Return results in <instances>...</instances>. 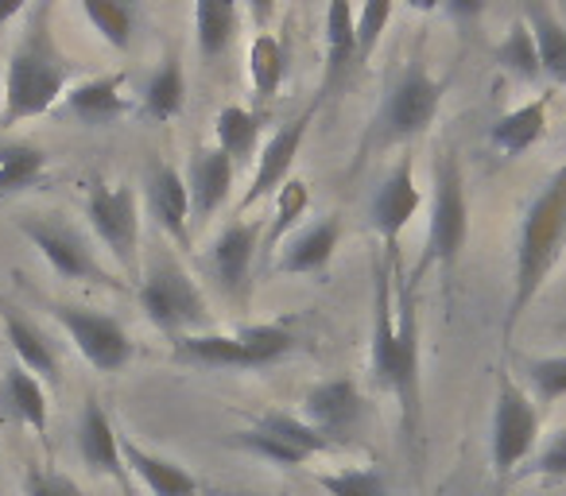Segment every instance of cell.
<instances>
[{
  "label": "cell",
  "instance_id": "obj_1",
  "mask_svg": "<svg viewBox=\"0 0 566 496\" xmlns=\"http://www.w3.org/2000/svg\"><path fill=\"white\" fill-rule=\"evenodd\" d=\"M373 388L396 395L400 403V431L408 442L419 439L423 415V388H419V310L408 268L373 261V341H369Z\"/></svg>",
  "mask_w": 566,
  "mask_h": 496
},
{
  "label": "cell",
  "instance_id": "obj_2",
  "mask_svg": "<svg viewBox=\"0 0 566 496\" xmlns=\"http://www.w3.org/2000/svg\"><path fill=\"white\" fill-rule=\"evenodd\" d=\"M566 256V159L551 171L539 194L527 202L516 229V268H512V299L504 310L501 341H512L520 318L532 310L551 272Z\"/></svg>",
  "mask_w": 566,
  "mask_h": 496
},
{
  "label": "cell",
  "instance_id": "obj_3",
  "mask_svg": "<svg viewBox=\"0 0 566 496\" xmlns=\"http://www.w3.org/2000/svg\"><path fill=\"white\" fill-rule=\"evenodd\" d=\"M71 78L74 63L55 43V32H51V0H40L28 28L20 32L17 48H12L9 66H4V113H0V125L12 128L51 113L66 97Z\"/></svg>",
  "mask_w": 566,
  "mask_h": 496
},
{
  "label": "cell",
  "instance_id": "obj_4",
  "mask_svg": "<svg viewBox=\"0 0 566 496\" xmlns=\"http://www.w3.org/2000/svg\"><path fill=\"white\" fill-rule=\"evenodd\" d=\"M450 82L431 78L423 59H408V63L396 71V78L388 82L385 102L373 113L369 128L361 136V148H357V163H365L369 156H380L388 148H400L411 144L434 125L442 109V97H447Z\"/></svg>",
  "mask_w": 566,
  "mask_h": 496
},
{
  "label": "cell",
  "instance_id": "obj_5",
  "mask_svg": "<svg viewBox=\"0 0 566 496\" xmlns=\"http://www.w3.org/2000/svg\"><path fill=\"white\" fill-rule=\"evenodd\" d=\"M465 241H470V202H465V179L462 163H458L454 151H442L431 167V210H427V244L423 256H419L416 272H411L408 284L419 292L423 276L431 268H439L442 276H454L458 261L465 253Z\"/></svg>",
  "mask_w": 566,
  "mask_h": 496
},
{
  "label": "cell",
  "instance_id": "obj_6",
  "mask_svg": "<svg viewBox=\"0 0 566 496\" xmlns=\"http://www.w3.org/2000/svg\"><path fill=\"white\" fill-rule=\"evenodd\" d=\"M136 299H140L144 318L171 341L182 334H206L213 326L202 287L190 279V272L171 253L151 256L148 268L140 272V284H136Z\"/></svg>",
  "mask_w": 566,
  "mask_h": 496
},
{
  "label": "cell",
  "instance_id": "obj_7",
  "mask_svg": "<svg viewBox=\"0 0 566 496\" xmlns=\"http://www.w3.org/2000/svg\"><path fill=\"white\" fill-rule=\"evenodd\" d=\"M20 233L40 249V256L51 264L59 279H74V284H97L105 292H120V279L97 261L94 244L86 241L74 221H66L63 213H24L17 221Z\"/></svg>",
  "mask_w": 566,
  "mask_h": 496
},
{
  "label": "cell",
  "instance_id": "obj_8",
  "mask_svg": "<svg viewBox=\"0 0 566 496\" xmlns=\"http://www.w3.org/2000/svg\"><path fill=\"white\" fill-rule=\"evenodd\" d=\"M539 446V408L532 403V395L504 372L496 384V403H493V431H489V457H493L496 477H509L520 465L532 457V450Z\"/></svg>",
  "mask_w": 566,
  "mask_h": 496
},
{
  "label": "cell",
  "instance_id": "obj_9",
  "mask_svg": "<svg viewBox=\"0 0 566 496\" xmlns=\"http://www.w3.org/2000/svg\"><path fill=\"white\" fill-rule=\"evenodd\" d=\"M86 218L97 241L125 272H140V202L125 182H94L86 194Z\"/></svg>",
  "mask_w": 566,
  "mask_h": 496
},
{
  "label": "cell",
  "instance_id": "obj_10",
  "mask_svg": "<svg viewBox=\"0 0 566 496\" xmlns=\"http://www.w3.org/2000/svg\"><path fill=\"white\" fill-rule=\"evenodd\" d=\"M51 315L71 334V341L78 346V353L86 357L90 369L120 372L133 361V338H128L120 318L105 315V310H94V307H78V303H55Z\"/></svg>",
  "mask_w": 566,
  "mask_h": 496
},
{
  "label": "cell",
  "instance_id": "obj_11",
  "mask_svg": "<svg viewBox=\"0 0 566 496\" xmlns=\"http://www.w3.org/2000/svg\"><path fill=\"white\" fill-rule=\"evenodd\" d=\"M318 105H323V94H318L315 102L300 113V117H292L287 125H280L264 144H260L256 171H252L249 190H244V198H241V218H244V210H252L256 202H264L268 194H275L283 182L292 179V167H295V159H300V148H303V140H307L311 125H315V117H318Z\"/></svg>",
  "mask_w": 566,
  "mask_h": 496
},
{
  "label": "cell",
  "instance_id": "obj_12",
  "mask_svg": "<svg viewBox=\"0 0 566 496\" xmlns=\"http://www.w3.org/2000/svg\"><path fill=\"white\" fill-rule=\"evenodd\" d=\"M264 244V221H249L237 213L218 236H213L210 253H206V268L213 272L221 295L233 303H244L252 292V264Z\"/></svg>",
  "mask_w": 566,
  "mask_h": 496
},
{
  "label": "cell",
  "instance_id": "obj_13",
  "mask_svg": "<svg viewBox=\"0 0 566 496\" xmlns=\"http://www.w3.org/2000/svg\"><path fill=\"white\" fill-rule=\"evenodd\" d=\"M419 205H423V190L416 187V159L400 156L392 163V171L385 175V182L377 187L369 205V218L377 236L385 241V261L400 264V236L403 229L416 221Z\"/></svg>",
  "mask_w": 566,
  "mask_h": 496
},
{
  "label": "cell",
  "instance_id": "obj_14",
  "mask_svg": "<svg viewBox=\"0 0 566 496\" xmlns=\"http://www.w3.org/2000/svg\"><path fill=\"white\" fill-rule=\"evenodd\" d=\"M365 411H369V403H365L361 388L349 377L318 380V384L307 388V395H303V419H307L331 446L334 442H346L349 434H357Z\"/></svg>",
  "mask_w": 566,
  "mask_h": 496
},
{
  "label": "cell",
  "instance_id": "obj_15",
  "mask_svg": "<svg viewBox=\"0 0 566 496\" xmlns=\"http://www.w3.org/2000/svg\"><path fill=\"white\" fill-rule=\"evenodd\" d=\"M144 202H148L156 225L171 236L179 249H190V190L187 175H179L171 163H151L144 175Z\"/></svg>",
  "mask_w": 566,
  "mask_h": 496
},
{
  "label": "cell",
  "instance_id": "obj_16",
  "mask_svg": "<svg viewBox=\"0 0 566 496\" xmlns=\"http://www.w3.org/2000/svg\"><path fill=\"white\" fill-rule=\"evenodd\" d=\"M128 74L113 71V74H97V78L74 82L66 89V113H71L78 125L86 128H109L117 120H125L133 113L128 105Z\"/></svg>",
  "mask_w": 566,
  "mask_h": 496
},
{
  "label": "cell",
  "instance_id": "obj_17",
  "mask_svg": "<svg viewBox=\"0 0 566 496\" xmlns=\"http://www.w3.org/2000/svg\"><path fill=\"white\" fill-rule=\"evenodd\" d=\"M338 244H342V218L338 213H326V218L307 221V225L295 229L292 241L283 244L275 268L283 276H323L331 268L334 253H338Z\"/></svg>",
  "mask_w": 566,
  "mask_h": 496
},
{
  "label": "cell",
  "instance_id": "obj_18",
  "mask_svg": "<svg viewBox=\"0 0 566 496\" xmlns=\"http://www.w3.org/2000/svg\"><path fill=\"white\" fill-rule=\"evenodd\" d=\"M233 179H237V163L218 144H213V148H198L195 156H190L187 190H190V213H195L198 225H206V221L229 202Z\"/></svg>",
  "mask_w": 566,
  "mask_h": 496
},
{
  "label": "cell",
  "instance_id": "obj_19",
  "mask_svg": "<svg viewBox=\"0 0 566 496\" xmlns=\"http://www.w3.org/2000/svg\"><path fill=\"white\" fill-rule=\"evenodd\" d=\"M78 454H82V462H86L90 469L113 477L117 485H125L128 496H133V488H128L125 457H120V434L113 431L109 411H105L94 395L82 403V415H78Z\"/></svg>",
  "mask_w": 566,
  "mask_h": 496
},
{
  "label": "cell",
  "instance_id": "obj_20",
  "mask_svg": "<svg viewBox=\"0 0 566 496\" xmlns=\"http://www.w3.org/2000/svg\"><path fill=\"white\" fill-rule=\"evenodd\" d=\"M357 59V12L354 0H326V74H323V97L346 86Z\"/></svg>",
  "mask_w": 566,
  "mask_h": 496
},
{
  "label": "cell",
  "instance_id": "obj_21",
  "mask_svg": "<svg viewBox=\"0 0 566 496\" xmlns=\"http://www.w3.org/2000/svg\"><path fill=\"white\" fill-rule=\"evenodd\" d=\"M547 109H551V94H539V97H532V102L516 105L512 113L493 120L489 144H493L496 151H504L509 159L524 156L527 148H535V144L547 136Z\"/></svg>",
  "mask_w": 566,
  "mask_h": 496
},
{
  "label": "cell",
  "instance_id": "obj_22",
  "mask_svg": "<svg viewBox=\"0 0 566 496\" xmlns=\"http://www.w3.org/2000/svg\"><path fill=\"white\" fill-rule=\"evenodd\" d=\"M120 457H125L128 469L144 481V488H148L151 496H198V481L190 477L182 465L151 454L140 442L125 439V434H120Z\"/></svg>",
  "mask_w": 566,
  "mask_h": 496
},
{
  "label": "cell",
  "instance_id": "obj_23",
  "mask_svg": "<svg viewBox=\"0 0 566 496\" xmlns=\"http://www.w3.org/2000/svg\"><path fill=\"white\" fill-rule=\"evenodd\" d=\"M520 20H524L527 32H532L543 74H547L551 82H558V86H566V24L551 12L547 0H524Z\"/></svg>",
  "mask_w": 566,
  "mask_h": 496
},
{
  "label": "cell",
  "instance_id": "obj_24",
  "mask_svg": "<svg viewBox=\"0 0 566 496\" xmlns=\"http://www.w3.org/2000/svg\"><path fill=\"white\" fill-rule=\"evenodd\" d=\"M241 28V0H195V43L206 63L221 59Z\"/></svg>",
  "mask_w": 566,
  "mask_h": 496
},
{
  "label": "cell",
  "instance_id": "obj_25",
  "mask_svg": "<svg viewBox=\"0 0 566 496\" xmlns=\"http://www.w3.org/2000/svg\"><path fill=\"white\" fill-rule=\"evenodd\" d=\"M171 357L195 369H249V357L237 334H182L171 341Z\"/></svg>",
  "mask_w": 566,
  "mask_h": 496
},
{
  "label": "cell",
  "instance_id": "obj_26",
  "mask_svg": "<svg viewBox=\"0 0 566 496\" xmlns=\"http://www.w3.org/2000/svg\"><path fill=\"white\" fill-rule=\"evenodd\" d=\"M0 315H4V338H9L12 353H17V365H24L28 372H35L40 380L55 384L59 357H55V349H51V341L43 338V334L35 330V323H28L17 307H4Z\"/></svg>",
  "mask_w": 566,
  "mask_h": 496
},
{
  "label": "cell",
  "instance_id": "obj_27",
  "mask_svg": "<svg viewBox=\"0 0 566 496\" xmlns=\"http://www.w3.org/2000/svg\"><path fill=\"white\" fill-rule=\"evenodd\" d=\"M182 105H187V71H182L179 55H167L164 63L151 71L148 86H144L140 94V113L148 120H171L182 113Z\"/></svg>",
  "mask_w": 566,
  "mask_h": 496
},
{
  "label": "cell",
  "instance_id": "obj_28",
  "mask_svg": "<svg viewBox=\"0 0 566 496\" xmlns=\"http://www.w3.org/2000/svg\"><path fill=\"white\" fill-rule=\"evenodd\" d=\"M260 128H264V117L244 105H226V109L213 117V136H218V148L233 159L237 167L252 163L260 156Z\"/></svg>",
  "mask_w": 566,
  "mask_h": 496
},
{
  "label": "cell",
  "instance_id": "obj_29",
  "mask_svg": "<svg viewBox=\"0 0 566 496\" xmlns=\"http://www.w3.org/2000/svg\"><path fill=\"white\" fill-rule=\"evenodd\" d=\"M287 78V48L275 32H256L249 48V86L260 102H272Z\"/></svg>",
  "mask_w": 566,
  "mask_h": 496
},
{
  "label": "cell",
  "instance_id": "obj_30",
  "mask_svg": "<svg viewBox=\"0 0 566 496\" xmlns=\"http://www.w3.org/2000/svg\"><path fill=\"white\" fill-rule=\"evenodd\" d=\"M4 395H9L12 415L20 419L24 426H32L35 434L48 431V392H43V380L35 372H28L24 365L12 361L4 369Z\"/></svg>",
  "mask_w": 566,
  "mask_h": 496
},
{
  "label": "cell",
  "instance_id": "obj_31",
  "mask_svg": "<svg viewBox=\"0 0 566 496\" xmlns=\"http://www.w3.org/2000/svg\"><path fill=\"white\" fill-rule=\"evenodd\" d=\"M48 175V156L35 144H4L0 148V198L24 194Z\"/></svg>",
  "mask_w": 566,
  "mask_h": 496
},
{
  "label": "cell",
  "instance_id": "obj_32",
  "mask_svg": "<svg viewBox=\"0 0 566 496\" xmlns=\"http://www.w3.org/2000/svg\"><path fill=\"white\" fill-rule=\"evenodd\" d=\"M90 28L109 43L113 51L133 48L136 32V0H78Z\"/></svg>",
  "mask_w": 566,
  "mask_h": 496
},
{
  "label": "cell",
  "instance_id": "obj_33",
  "mask_svg": "<svg viewBox=\"0 0 566 496\" xmlns=\"http://www.w3.org/2000/svg\"><path fill=\"white\" fill-rule=\"evenodd\" d=\"M307 205H311V187L292 175V179L275 190V210H272V218H268V225H264V244H260V253H272V249H280L283 233H292V229L300 225V218L307 213Z\"/></svg>",
  "mask_w": 566,
  "mask_h": 496
},
{
  "label": "cell",
  "instance_id": "obj_34",
  "mask_svg": "<svg viewBox=\"0 0 566 496\" xmlns=\"http://www.w3.org/2000/svg\"><path fill=\"white\" fill-rule=\"evenodd\" d=\"M493 59H496V66H501V71H509L512 78H520V82H539L543 78L539 51H535L532 32H527V24L520 17L509 24V35L496 43Z\"/></svg>",
  "mask_w": 566,
  "mask_h": 496
},
{
  "label": "cell",
  "instance_id": "obj_35",
  "mask_svg": "<svg viewBox=\"0 0 566 496\" xmlns=\"http://www.w3.org/2000/svg\"><path fill=\"white\" fill-rule=\"evenodd\" d=\"M237 338H241L244 357H249V369H268V365H275L283 353H292V346H295L292 326H280V323L244 326V330H237Z\"/></svg>",
  "mask_w": 566,
  "mask_h": 496
},
{
  "label": "cell",
  "instance_id": "obj_36",
  "mask_svg": "<svg viewBox=\"0 0 566 496\" xmlns=\"http://www.w3.org/2000/svg\"><path fill=\"white\" fill-rule=\"evenodd\" d=\"M233 446L249 450V454L264 457V462H272V465H287V469H295V465H303L311 457L307 450H300L295 442L280 439V434L264 431V426H256V423H252L249 431H237L233 434Z\"/></svg>",
  "mask_w": 566,
  "mask_h": 496
},
{
  "label": "cell",
  "instance_id": "obj_37",
  "mask_svg": "<svg viewBox=\"0 0 566 496\" xmlns=\"http://www.w3.org/2000/svg\"><path fill=\"white\" fill-rule=\"evenodd\" d=\"M256 426H264V431H272V434H280V439L295 442V446L307 450V454H323V450H331V442H326L323 434H318L303 415H287V411L268 408L264 415L256 419Z\"/></svg>",
  "mask_w": 566,
  "mask_h": 496
},
{
  "label": "cell",
  "instance_id": "obj_38",
  "mask_svg": "<svg viewBox=\"0 0 566 496\" xmlns=\"http://www.w3.org/2000/svg\"><path fill=\"white\" fill-rule=\"evenodd\" d=\"M318 485L331 496H388V481L377 465H361V469H338L323 473Z\"/></svg>",
  "mask_w": 566,
  "mask_h": 496
},
{
  "label": "cell",
  "instance_id": "obj_39",
  "mask_svg": "<svg viewBox=\"0 0 566 496\" xmlns=\"http://www.w3.org/2000/svg\"><path fill=\"white\" fill-rule=\"evenodd\" d=\"M527 384L539 408H551L566 395V357H532L527 361Z\"/></svg>",
  "mask_w": 566,
  "mask_h": 496
},
{
  "label": "cell",
  "instance_id": "obj_40",
  "mask_svg": "<svg viewBox=\"0 0 566 496\" xmlns=\"http://www.w3.org/2000/svg\"><path fill=\"white\" fill-rule=\"evenodd\" d=\"M392 9H396V0H361V9H357V59H361V63L377 51V43L385 40Z\"/></svg>",
  "mask_w": 566,
  "mask_h": 496
},
{
  "label": "cell",
  "instance_id": "obj_41",
  "mask_svg": "<svg viewBox=\"0 0 566 496\" xmlns=\"http://www.w3.org/2000/svg\"><path fill=\"white\" fill-rule=\"evenodd\" d=\"M524 473H535V477H547V481H563L566 477V426H558V431L543 442L539 454L527 462Z\"/></svg>",
  "mask_w": 566,
  "mask_h": 496
},
{
  "label": "cell",
  "instance_id": "obj_42",
  "mask_svg": "<svg viewBox=\"0 0 566 496\" xmlns=\"http://www.w3.org/2000/svg\"><path fill=\"white\" fill-rule=\"evenodd\" d=\"M24 496H82V488L66 473L48 469V465H32L24 473Z\"/></svg>",
  "mask_w": 566,
  "mask_h": 496
},
{
  "label": "cell",
  "instance_id": "obj_43",
  "mask_svg": "<svg viewBox=\"0 0 566 496\" xmlns=\"http://www.w3.org/2000/svg\"><path fill=\"white\" fill-rule=\"evenodd\" d=\"M485 9H489V0H442V12H447V20L462 35L478 32L481 17H485Z\"/></svg>",
  "mask_w": 566,
  "mask_h": 496
},
{
  "label": "cell",
  "instance_id": "obj_44",
  "mask_svg": "<svg viewBox=\"0 0 566 496\" xmlns=\"http://www.w3.org/2000/svg\"><path fill=\"white\" fill-rule=\"evenodd\" d=\"M275 4H280V0H244V9H249L256 32H268V24H272V17H275Z\"/></svg>",
  "mask_w": 566,
  "mask_h": 496
},
{
  "label": "cell",
  "instance_id": "obj_45",
  "mask_svg": "<svg viewBox=\"0 0 566 496\" xmlns=\"http://www.w3.org/2000/svg\"><path fill=\"white\" fill-rule=\"evenodd\" d=\"M24 9H28V0H0V28L12 24Z\"/></svg>",
  "mask_w": 566,
  "mask_h": 496
},
{
  "label": "cell",
  "instance_id": "obj_46",
  "mask_svg": "<svg viewBox=\"0 0 566 496\" xmlns=\"http://www.w3.org/2000/svg\"><path fill=\"white\" fill-rule=\"evenodd\" d=\"M408 9H416V12H434V9H442V0H408Z\"/></svg>",
  "mask_w": 566,
  "mask_h": 496
}]
</instances>
